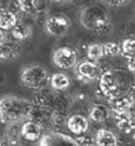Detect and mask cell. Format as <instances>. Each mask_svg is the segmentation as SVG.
Masks as SVG:
<instances>
[{"label": "cell", "mask_w": 135, "mask_h": 146, "mask_svg": "<svg viewBox=\"0 0 135 146\" xmlns=\"http://www.w3.org/2000/svg\"><path fill=\"white\" fill-rule=\"evenodd\" d=\"M102 46H103V54L107 57H116L122 52V47H120L118 42L109 41L103 43Z\"/></svg>", "instance_id": "ffe728a7"}, {"label": "cell", "mask_w": 135, "mask_h": 146, "mask_svg": "<svg viewBox=\"0 0 135 146\" xmlns=\"http://www.w3.org/2000/svg\"><path fill=\"white\" fill-rule=\"evenodd\" d=\"M0 146H3V141L1 140H0Z\"/></svg>", "instance_id": "f1b7e54d"}, {"label": "cell", "mask_w": 135, "mask_h": 146, "mask_svg": "<svg viewBox=\"0 0 135 146\" xmlns=\"http://www.w3.org/2000/svg\"><path fill=\"white\" fill-rule=\"evenodd\" d=\"M34 102L17 96H5L0 98V121L10 125L19 124L30 118Z\"/></svg>", "instance_id": "6da1fadb"}, {"label": "cell", "mask_w": 135, "mask_h": 146, "mask_svg": "<svg viewBox=\"0 0 135 146\" xmlns=\"http://www.w3.org/2000/svg\"><path fill=\"white\" fill-rule=\"evenodd\" d=\"M94 144L97 146H118V137L109 129H99L96 133Z\"/></svg>", "instance_id": "4fadbf2b"}, {"label": "cell", "mask_w": 135, "mask_h": 146, "mask_svg": "<svg viewBox=\"0 0 135 146\" xmlns=\"http://www.w3.org/2000/svg\"><path fill=\"white\" fill-rule=\"evenodd\" d=\"M16 3L21 11L26 14L36 13V0H16Z\"/></svg>", "instance_id": "7402d4cb"}, {"label": "cell", "mask_w": 135, "mask_h": 146, "mask_svg": "<svg viewBox=\"0 0 135 146\" xmlns=\"http://www.w3.org/2000/svg\"><path fill=\"white\" fill-rule=\"evenodd\" d=\"M20 135L26 141H39L42 136V125L35 120L27 119L20 126Z\"/></svg>", "instance_id": "9c48e42d"}, {"label": "cell", "mask_w": 135, "mask_h": 146, "mask_svg": "<svg viewBox=\"0 0 135 146\" xmlns=\"http://www.w3.org/2000/svg\"><path fill=\"white\" fill-rule=\"evenodd\" d=\"M125 114L129 116V118L133 120V121L135 123V97L131 99L130 102V104L128 105V108H126V111H125Z\"/></svg>", "instance_id": "603a6c76"}, {"label": "cell", "mask_w": 135, "mask_h": 146, "mask_svg": "<svg viewBox=\"0 0 135 146\" xmlns=\"http://www.w3.org/2000/svg\"><path fill=\"white\" fill-rule=\"evenodd\" d=\"M134 79L131 74L123 69H112L102 73L99 78V89L105 97L112 98L119 94L129 93Z\"/></svg>", "instance_id": "7a4b0ae2"}, {"label": "cell", "mask_w": 135, "mask_h": 146, "mask_svg": "<svg viewBox=\"0 0 135 146\" xmlns=\"http://www.w3.org/2000/svg\"><path fill=\"white\" fill-rule=\"evenodd\" d=\"M68 1H72V3H74L76 5H89L88 3L90 1V0H68Z\"/></svg>", "instance_id": "d4e9b609"}, {"label": "cell", "mask_w": 135, "mask_h": 146, "mask_svg": "<svg viewBox=\"0 0 135 146\" xmlns=\"http://www.w3.org/2000/svg\"><path fill=\"white\" fill-rule=\"evenodd\" d=\"M122 52L126 58L135 57V38L134 37H128L122 42Z\"/></svg>", "instance_id": "44dd1931"}, {"label": "cell", "mask_w": 135, "mask_h": 146, "mask_svg": "<svg viewBox=\"0 0 135 146\" xmlns=\"http://www.w3.org/2000/svg\"><path fill=\"white\" fill-rule=\"evenodd\" d=\"M76 73L77 77L83 82H90L99 79L102 76V69L96 62L92 61H82L81 63L76 66Z\"/></svg>", "instance_id": "ba28073f"}, {"label": "cell", "mask_w": 135, "mask_h": 146, "mask_svg": "<svg viewBox=\"0 0 135 146\" xmlns=\"http://www.w3.org/2000/svg\"><path fill=\"white\" fill-rule=\"evenodd\" d=\"M114 119L116 120V126L125 134H130L135 127V123L125 113H119V114H113Z\"/></svg>", "instance_id": "ac0fdd59"}, {"label": "cell", "mask_w": 135, "mask_h": 146, "mask_svg": "<svg viewBox=\"0 0 135 146\" xmlns=\"http://www.w3.org/2000/svg\"><path fill=\"white\" fill-rule=\"evenodd\" d=\"M71 27V20L65 15H52L46 20L45 29L47 34L55 37H61L68 32Z\"/></svg>", "instance_id": "52a82bcc"}, {"label": "cell", "mask_w": 135, "mask_h": 146, "mask_svg": "<svg viewBox=\"0 0 135 146\" xmlns=\"http://www.w3.org/2000/svg\"><path fill=\"white\" fill-rule=\"evenodd\" d=\"M50 84L55 90H65L71 86V79L65 73H55L50 78Z\"/></svg>", "instance_id": "e0dca14e"}, {"label": "cell", "mask_w": 135, "mask_h": 146, "mask_svg": "<svg viewBox=\"0 0 135 146\" xmlns=\"http://www.w3.org/2000/svg\"><path fill=\"white\" fill-rule=\"evenodd\" d=\"M20 54V45L16 40L5 37L0 42V58L5 61L16 60Z\"/></svg>", "instance_id": "30bf717a"}, {"label": "cell", "mask_w": 135, "mask_h": 146, "mask_svg": "<svg viewBox=\"0 0 135 146\" xmlns=\"http://www.w3.org/2000/svg\"><path fill=\"white\" fill-rule=\"evenodd\" d=\"M133 96L129 93L119 94V96L109 98V103H110V110L113 114H119V113H125L128 105L130 104Z\"/></svg>", "instance_id": "7c38bea8"}, {"label": "cell", "mask_w": 135, "mask_h": 146, "mask_svg": "<svg viewBox=\"0 0 135 146\" xmlns=\"http://www.w3.org/2000/svg\"><path fill=\"white\" fill-rule=\"evenodd\" d=\"M32 34V27L26 23H21V21H17L16 25L11 29V36L14 40L16 41H23V40H26L31 36Z\"/></svg>", "instance_id": "2e32d148"}, {"label": "cell", "mask_w": 135, "mask_h": 146, "mask_svg": "<svg viewBox=\"0 0 135 146\" xmlns=\"http://www.w3.org/2000/svg\"><path fill=\"white\" fill-rule=\"evenodd\" d=\"M21 83L30 89H42L50 83V74L41 64H31L25 67L20 73Z\"/></svg>", "instance_id": "277c9868"}, {"label": "cell", "mask_w": 135, "mask_h": 146, "mask_svg": "<svg viewBox=\"0 0 135 146\" xmlns=\"http://www.w3.org/2000/svg\"><path fill=\"white\" fill-rule=\"evenodd\" d=\"M16 14L6 8H0V29L3 30H11L17 23Z\"/></svg>", "instance_id": "9a60e30c"}, {"label": "cell", "mask_w": 135, "mask_h": 146, "mask_svg": "<svg viewBox=\"0 0 135 146\" xmlns=\"http://www.w3.org/2000/svg\"><path fill=\"white\" fill-rule=\"evenodd\" d=\"M112 114L110 108L105 104H94L89 109V119L94 123H103L110 118Z\"/></svg>", "instance_id": "5bb4252c"}, {"label": "cell", "mask_w": 135, "mask_h": 146, "mask_svg": "<svg viewBox=\"0 0 135 146\" xmlns=\"http://www.w3.org/2000/svg\"><path fill=\"white\" fill-rule=\"evenodd\" d=\"M52 1H56V3H65V1H68V0H52Z\"/></svg>", "instance_id": "4316f807"}, {"label": "cell", "mask_w": 135, "mask_h": 146, "mask_svg": "<svg viewBox=\"0 0 135 146\" xmlns=\"http://www.w3.org/2000/svg\"><path fill=\"white\" fill-rule=\"evenodd\" d=\"M131 133H133V139H134V140H135V127H134V130H133V131H131Z\"/></svg>", "instance_id": "83f0119b"}, {"label": "cell", "mask_w": 135, "mask_h": 146, "mask_svg": "<svg viewBox=\"0 0 135 146\" xmlns=\"http://www.w3.org/2000/svg\"><path fill=\"white\" fill-rule=\"evenodd\" d=\"M52 62L61 69H71L77 66V53L71 47H60L55 50L52 54Z\"/></svg>", "instance_id": "5b68a950"}, {"label": "cell", "mask_w": 135, "mask_h": 146, "mask_svg": "<svg viewBox=\"0 0 135 146\" xmlns=\"http://www.w3.org/2000/svg\"><path fill=\"white\" fill-rule=\"evenodd\" d=\"M6 37V34H5V30H3V29H0V42L3 41Z\"/></svg>", "instance_id": "484cf974"}, {"label": "cell", "mask_w": 135, "mask_h": 146, "mask_svg": "<svg viewBox=\"0 0 135 146\" xmlns=\"http://www.w3.org/2000/svg\"><path fill=\"white\" fill-rule=\"evenodd\" d=\"M107 5H110V6H115V8H118V6H123L126 4L128 0H103Z\"/></svg>", "instance_id": "cb8c5ba5"}, {"label": "cell", "mask_w": 135, "mask_h": 146, "mask_svg": "<svg viewBox=\"0 0 135 146\" xmlns=\"http://www.w3.org/2000/svg\"><path fill=\"white\" fill-rule=\"evenodd\" d=\"M66 125H67L68 130L74 135H82L84 134L89 127L88 119L82 114H73L66 120Z\"/></svg>", "instance_id": "8fae6325"}, {"label": "cell", "mask_w": 135, "mask_h": 146, "mask_svg": "<svg viewBox=\"0 0 135 146\" xmlns=\"http://www.w3.org/2000/svg\"><path fill=\"white\" fill-rule=\"evenodd\" d=\"M87 56H88L89 61H92V62L99 61L100 58L104 56L103 46H102L100 43H92V45H89L88 48H87Z\"/></svg>", "instance_id": "d6986e66"}, {"label": "cell", "mask_w": 135, "mask_h": 146, "mask_svg": "<svg viewBox=\"0 0 135 146\" xmlns=\"http://www.w3.org/2000/svg\"><path fill=\"white\" fill-rule=\"evenodd\" d=\"M39 146H82L77 139L70 136L67 134L51 131L42 135L40 139Z\"/></svg>", "instance_id": "8992f818"}, {"label": "cell", "mask_w": 135, "mask_h": 146, "mask_svg": "<svg viewBox=\"0 0 135 146\" xmlns=\"http://www.w3.org/2000/svg\"><path fill=\"white\" fill-rule=\"evenodd\" d=\"M79 23L87 30L103 32L109 26L110 20L104 6L99 4H89L82 9Z\"/></svg>", "instance_id": "3957f363"}]
</instances>
